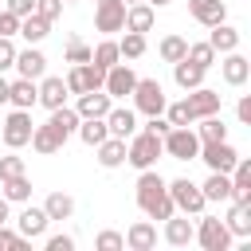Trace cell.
I'll return each mask as SVG.
<instances>
[{
	"instance_id": "6da1fadb",
	"label": "cell",
	"mask_w": 251,
	"mask_h": 251,
	"mask_svg": "<svg viewBox=\"0 0 251 251\" xmlns=\"http://www.w3.org/2000/svg\"><path fill=\"white\" fill-rule=\"evenodd\" d=\"M137 208L149 220H169L176 212L173 208V196H169V180H161V173L141 169V176H137Z\"/></svg>"
},
{
	"instance_id": "7a4b0ae2",
	"label": "cell",
	"mask_w": 251,
	"mask_h": 251,
	"mask_svg": "<svg viewBox=\"0 0 251 251\" xmlns=\"http://www.w3.org/2000/svg\"><path fill=\"white\" fill-rule=\"evenodd\" d=\"M161 153H165V149H161V137H157L153 129H141V133L133 129V133H129V145H126V161H129L137 173H141V169H153V161H157Z\"/></svg>"
},
{
	"instance_id": "3957f363",
	"label": "cell",
	"mask_w": 251,
	"mask_h": 251,
	"mask_svg": "<svg viewBox=\"0 0 251 251\" xmlns=\"http://www.w3.org/2000/svg\"><path fill=\"white\" fill-rule=\"evenodd\" d=\"M161 149H165L173 161H196L200 137H196V129H188V126H169V129L161 133Z\"/></svg>"
},
{
	"instance_id": "277c9868",
	"label": "cell",
	"mask_w": 251,
	"mask_h": 251,
	"mask_svg": "<svg viewBox=\"0 0 251 251\" xmlns=\"http://www.w3.org/2000/svg\"><path fill=\"white\" fill-rule=\"evenodd\" d=\"M133 106H137V114H145V118H157V114H165V86L157 82V78H137L133 82Z\"/></svg>"
},
{
	"instance_id": "5b68a950",
	"label": "cell",
	"mask_w": 251,
	"mask_h": 251,
	"mask_svg": "<svg viewBox=\"0 0 251 251\" xmlns=\"http://www.w3.org/2000/svg\"><path fill=\"white\" fill-rule=\"evenodd\" d=\"M169 196H173V208L176 212H184V216H200L204 212V192H200V184H192L188 176H176V180H169Z\"/></svg>"
},
{
	"instance_id": "8992f818",
	"label": "cell",
	"mask_w": 251,
	"mask_h": 251,
	"mask_svg": "<svg viewBox=\"0 0 251 251\" xmlns=\"http://www.w3.org/2000/svg\"><path fill=\"white\" fill-rule=\"evenodd\" d=\"M204 251H227L231 247V231H227V224L220 220V216H200V224H196V235H192Z\"/></svg>"
},
{
	"instance_id": "52a82bcc",
	"label": "cell",
	"mask_w": 251,
	"mask_h": 251,
	"mask_svg": "<svg viewBox=\"0 0 251 251\" xmlns=\"http://www.w3.org/2000/svg\"><path fill=\"white\" fill-rule=\"evenodd\" d=\"M31 110H12L8 118H0V133H4V145L8 149H24L31 141Z\"/></svg>"
},
{
	"instance_id": "ba28073f",
	"label": "cell",
	"mask_w": 251,
	"mask_h": 251,
	"mask_svg": "<svg viewBox=\"0 0 251 251\" xmlns=\"http://www.w3.org/2000/svg\"><path fill=\"white\" fill-rule=\"evenodd\" d=\"M196 161H204L208 173H231V165L239 161V153H235L227 141H204L200 153H196Z\"/></svg>"
},
{
	"instance_id": "9c48e42d",
	"label": "cell",
	"mask_w": 251,
	"mask_h": 251,
	"mask_svg": "<svg viewBox=\"0 0 251 251\" xmlns=\"http://www.w3.org/2000/svg\"><path fill=\"white\" fill-rule=\"evenodd\" d=\"M94 27L102 35H114L126 27V0H98L94 4Z\"/></svg>"
},
{
	"instance_id": "30bf717a",
	"label": "cell",
	"mask_w": 251,
	"mask_h": 251,
	"mask_svg": "<svg viewBox=\"0 0 251 251\" xmlns=\"http://www.w3.org/2000/svg\"><path fill=\"white\" fill-rule=\"evenodd\" d=\"M133 82H137L133 67H129V63H114V67L106 71V82H102V90H106L110 98H126V94H133Z\"/></svg>"
},
{
	"instance_id": "8fae6325",
	"label": "cell",
	"mask_w": 251,
	"mask_h": 251,
	"mask_svg": "<svg viewBox=\"0 0 251 251\" xmlns=\"http://www.w3.org/2000/svg\"><path fill=\"white\" fill-rule=\"evenodd\" d=\"M220 102H224V94H216V90H208V86H196V90H188V98H184L192 122H196V118H208V114H220Z\"/></svg>"
},
{
	"instance_id": "7c38bea8",
	"label": "cell",
	"mask_w": 251,
	"mask_h": 251,
	"mask_svg": "<svg viewBox=\"0 0 251 251\" xmlns=\"http://www.w3.org/2000/svg\"><path fill=\"white\" fill-rule=\"evenodd\" d=\"M227 176H231V200L235 204H251V161L239 157Z\"/></svg>"
},
{
	"instance_id": "4fadbf2b",
	"label": "cell",
	"mask_w": 251,
	"mask_h": 251,
	"mask_svg": "<svg viewBox=\"0 0 251 251\" xmlns=\"http://www.w3.org/2000/svg\"><path fill=\"white\" fill-rule=\"evenodd\" d=\"M188 12H192V20L204 24V27L227 20V4H224V0H188Z\"/></svg>"
},
{
	"instance_id": "5bb4252c",
	"label": "cell",
	"mask_w": 251,
	"mask_h": 251,
	"mask_svg": "<svg viewBox=\"0 0 251 251\" xmlns=\"http://www.w3.org/2000/svg\"><path fill=\"white\" fill-rule=\"evenodd\" d=\"M110 106H114V98L106 94V90H86V94H78V118H106L110 114Z\"/></svg>"
},
{
	"instance_id": "9a60e30c",
	"label": "cell",
	"mask_w": 251,
	"mask_h": 251,
	"mask_svg": "<svg viewBox=\"0 0 251 251\" xmlns=\"http://www.w3.org/2000/svg\"><path fill=\"white\" fill-rule=\"evenodd\" d=\"M47 224H51V220H47V212L27 204V208L20 212V220H16V231H20L24 239H39V235L47 231Z\"/></svg>"
},
{
	"instance_id": "2e32d148",
	"label": "cell",
	"mask_w": 251,
	"mask_h": 251,
	"mask_svg": "<svg viewBox=\"0 0 251 251\" xmlns=\"http://www.w3.org/2000/svg\"><path fill=\"white\" fill-rule=\"evenodd\" d=\"M153 20H157V12H153V4H145V0H137V4H126V27L122 31H149L153 27Z\"/></svg>"
},
{
	"instance_id": "e0dca14e",
	"label": "cell",
	"mask_w": 251,
	"mask_h": 251,
	"mask_svg": "<svg viewBox=\"0 0 251 251\" xmlns=\"http://www.w3.org/2000/svg\"><path fill=\"white\" fill-rule=\"evenodd\" d=\"M16 71H20V78H43V71H47V59H43V51H35V47H27V51H16V63H12Z\"/></svg>"
},
{
	"instance_id": "ac0fdd59",
	"label": "cell",
	"mask_w": 251,
	"mask_h": 251,
	"mask_svg": "<svg viewBox=\"0 0 251 251\" xmlns=\"http://www.w3.org/2000/svg\"><path fill=\"white\" fill-rule=\"evenodd\" d=\"M220 71H224V82H227V86H243V82L251 78V63H247V55H239V51H227V59L220 63Z\"/></svg>"
},
{
	"instance_id": "d6986e66",
	"label": "cell",
	"mask_w": 251,
	"mask_h": 251,
	"mask_svg": "<svg viewBox=\"0 0 251 251\" xmlns=\"http://www.w3.org/2000/svg\"><path fill=\"white\" fill-rule=\"evenodd\" d=\"M35 86H39V102H43L47 110H55V106H67V94H71V90H67V82H63V78H55V75H43Z\"/></svg>"
},
{
	"instance_id": "ffe728a7",
	"label": "cell",
	"mask_w": 251,
	"mask_h": 251,
	"mask_svg": "<svg viewBox=\"0 0 251 251\" xmlns=\"http://www.w3.org/2000/svg\"><path fill=\"white\" fill-rule=\"evenodd\" d=\"M8 102H12L16 110H31V106L39 102L35 78H16V82H8Z\"/></svg>"
},
{
	"instance_id": "44dd1931",
	"label": "cell",
	"mask_w": 251,
	"mask_h": 251,
	"mask_svg": "<svg viewBox=\"0 0 251 251\" xmlns=\"http://www.w3.org/2000/svg\"><path fill=\"white\" fill-rule=\"evenodd\" d=\"M106 129H110L114 137H129V133L137 129V114H133L129 106H110V114H106Z\"/></svg>"
},
{
	"instance_id": "7402d4cb",
	"label": "cell",
	"mask_w": 251,
	"mask_h": 251,
	"mask_svg": "<svg viewBox=\"0 0 251 251\" xmlns=\"http://www.w3.org/2000/svg\"><path fill=\"white\" fill-rule=\"evenodd\" d=\"M98 149V165L102 169H118V165H126V137H106V141H98L94 145Z\"/></svg>"
},
{
	"instance_id": "603a6c76",
	"label": "cell",
	"mask_w": 251,
	"mask_h": 251,
	"mask_svg": "<svg viewBox=\"0 0 251 251\" xmlns=\"http://www.w3.org/2000/svg\"><path fill=\"white\" fill-rule=\"evenodd\" d=\"M126 247L129 251H153L157 247V227L149 220H137L129 231H126Z\"/></svg>"
},
{
	"instance_id": "cb8c5ba5",
	"label": "cell",
	"mask_w": 251,
	"mask_h": 251,
	"mask_svg": "<svg viewBox=\"0 0 251 251\" xmlns=\"http://www.w3.org/2000/svg\"><path fill=\"white\" fill-rule=\"evenodd\" d=\"M173 78H176L180 90H196V86H204V67H196L192 59H176L173 63Z\"/></svg>"
},
{
	"instance_id": "d4e9b609",
	"label": "cell",
	"mask_w": 251,
	"mask_h": 251,
	"mask_svg": "<svg viewBox=\"0 0 251 251\" xmlns=\"http://www.w3.org/2000/svg\"><path fill=\"white\" fill-rule=\"evenodd\" d=\"M192 235H196L192 220H180L176 212L165 220V243H173V247H188V243H192Z\"/></svg>"
},
{
	"instance_id": "484cf974",
	"label": "cell",
	"mask_w": 251,
	"mask_h": 251,
	"mask_svg": "<svg viewBox=\"0 0 251 251\" xmlns=\"http://www.w3.org/2000/svg\"><path fill=\"white\" fill-rule=\"evenodd\" d=\"M212 51L216 55H227V51H239V31L231 24H212V35H208Z\"/></svg>"
},
{
	"instance_id": "4316f807",
	"label": "cell",
	"mask_w": 251,
	"mask_h": 251,
	"mask_svg": "<svg viewBox=\"0 0 251 251\" xmlns=\"http://www.w3.org/2000/svg\"><path fill=\"white\" fill-rule=\"evenodd\" d=\"M78 122H82V118H78V110H71V106H55V110H51V118H47V126H51L63 141L78 129Z\"/></svg>"
},
{
	"instance_id": "83f0119b",
	"label": "cell",
	"mask_w": 251,
	"mask_h": 251,
	"mask_svg": "<svg viewBox=\"0 0 251 251\" xmlns=\"http://www.w3.org/2000/svg\"><path fill=\"white\" fill-rule=\"evenodd\" d=\"M200 192H204V200H231V176L227 173H208V180L200 184Z\"/></svg>"
},
{
	"instance_id": "f1b7e54d",
	"label": "cell",
	"mask_w": 251,
	"mask_h": 251,
	"mask_svg": "<svg viewBox=\"0 0 251 251\" xmlns=\"http://www.w3.org/2000/svg\"><path fill=\"white\" fill-rule=\"evenodd\" d=\"M224 224H227V231H231V235L247 239V235H251V204H235V200H231V212H227V220H224Z\"/></svg>"
},
{
	"instance_id": "f546056e",
	"label": "cell",
	"mask_w": 251,
	"mask_h": 251,
	"mask_svg": "<svg viewBox=\"0 0 251 251\" xmlns=\"http://www.w3.org/2000/svg\"><path fill=\"white\" fill-rule=\"evenodd\" d=\"M196 122H200V126H196L200 145H204V141H227V126H224L220 114H208V118H196Z\"/></svg>"
},
{
	"instance_id": "4dcf8cb0",
	"label": "cell",
	"mask_w": 251,
	"mask_h": 251,
	"mask_svg": "<svg viewBox=\"0 0 251 251\" xmlns=\"http://www.w3.org/2000/svg\"><path fill=\"white\" fill-rule=\"evenodd\" d=\"M27 145H31L35 153H59V149H63V137H59V133H55L51 126H35V129H31V141H27Z\"/></svg>"
},
{
	"instance_id": "1f68e13d",
	"label": "cell",
	"mask_w": 251,
	"mask_h": 251,
	"mask_svg": "<svg viewBox=\"0 0 251 251\" xmlns=\"http://www.w3.org/2000/svg\"><path fill=\"white\" fill-rule=\"evenodd\" d=\"M47 31H51V20H43V16L31 12V16L20 20V31H16V35H24L27 43H39V39H47Z\"/></svg>"
},
{
	"instance_id": "d6a6232c",
	"label": "cell",
	"mask_w": 251,
	"mask_h": 251,
	"mask_svg": "<svg viewBox=\"0 0 251 251\" xmlns=\"http://www.w3.org/2000/svg\"><path fill=\"white\" fill-rule=\"evenodd\" d=\"M75 133H78V137H82L90 149H94L98 141H106V137H110V129H106V118H82Z\"/></svg>"
},
{
	"instance_id": "836d02e7",
	"label": "cell",
	"mask_w": 251,
	"mask_h": 251,
	"mask_svg": "<svg viewBox=\"0 0 251 251\" xmlns=\"http://www.w3.org/2000/svg\"><path fill=\"white\" fill-rule=\"evenodd\" d=\"M0 188H4V200H16V204H27V200H31V180H27V173L0 180Z\"/></svg>"
},
{
	"instance_id": "e575fe53",
	"label": "cell",
	"mask_w": 251,
	"mask_h": 251,
	"mask_svg": "<svg viewBox=\"0 0 251 251\" xmlns=\"http://www.w3.org/2000/svg\"><path fill=\"white\" fill-rule=\"evenodd\" d=\"M43 212H47V220H71L75 216V200L67 192H51L43 200Z\"/></svg>"
},
{
	"instance_id": "d590c367",
	"label": "cell",
	"mask_w": 251,
	"mask_h": 251,
	"mask_svg": "<svg viewBox=\"0 0 251 251\" xmlns=\"http://www.w3.org/2000/svg\"><path fill=\"white\" fill-rule=\"evenodd\" d=\"M90 63H94V67H102V71H110L114 63H122L118 43H114V39H102L98 47H90Z\"/></svg>"
},
{
	"instance_id": "8d00e7d4",
	"label": "cell",
	"mask_w": 251,
	"mask_h": 251,
	"mask_svg": "<svg viewBox=\"0 0 251 251\" xmlns=\"http://www.w3.org/2000/svg\"><path fill=\"white\" fill-rule=\"evenodd\" d=\"M118 51H122V59H141L145 55V35L141 31H126V39L118 43Z\"/></svg>"
},
{
	"instance_id": "74e56055",
	"label": "cell",
	"mask_w": 251,
	"mask_h": 251,
	"mask_svg": "<svg viewBox=\"0 0 251 251\" xmlns=\"http://www.w3.org/2000/svg\"><path fill=\"white\" fill-rule=\"evenodd\" d=\"M184 59H192L196 67H204V71H208V67L216 63V51H212V43L204 39V43H188V51H184Z\"/></svg>"
},
{
	"instance_id": "f35d334b",
	"label": "cell",
	"mask_w": 251,
	"mask_h": 251,
	"mask_svg": "<svg viewBox=\"0 0 251 251\" xmlns=\"http://www.w3.org/2000/svg\"><path fill=\"white\" fill-rule=\"evenodd\" d=\"M184 51H188V43H184L180 35H165V39H161V59H165V63L184 59Z\"/></svg>"
},
{
	"instance_id": "ab89813d",
	"label": "cell",
	"mask_w": 251,
	"mask_h": 251,
	"mask_svg": "<svg viewBox=\"0 0 251 251\" xmlns=\"http://www.w3.org/2000/svg\"><path fill=\"white\" fill-rule=\"evenodd\" d=\"M165 122H169V126H192V114H188L184 98L173 102V106H165Z\"/></svg>"
},
{
	"instance_id": "60d3db41",
	"label": "cell",
	"mask_w": 251,
	"mask_h": 251,
	"mask_svg": "<svg viewBox=\"0 0 251 251\" xmlns=\"http://www.w3.org/2000/svg\"><path fill=\"white\" fill-rule=\"evenodd\" d=\"M67 63H90V47H86L78 35L67 39Z\"/></svg>"
},
{
	"instance_id": "b9f144b4",
	"label": "cell",
	"mask_w": 251,
	"mask_h": 251,
	"mask_svg": "<svg viewBox=\"0 0 251 251\" xmlns=\"http://www.w3.org/2000/svg\"><path fill=\"white\" fill-rule=\"evenodd\" d=\"M94 247H98V251H122V247H126V235H122V231H98Z\"/></svg>"
},
{
	"instance_id": "7bdbcfd3",
	"label": "cell",
	"mask_w": 251,
	"mask_h": 251,
	"mask_svg": "<svg viewBox=\"0 0 251 251\" xmlns=\"http://www.w3.org/2000/svg\"><path fill=\"white\" fill-rule=\"evenodd\" d=\"M27 247V239L20 235V231H8L4 224H0V251H24Z\"/></svg>"
},
{
	"instance_id": "ee69618b",
	"label": "cell",
	"mask_w": 251,
	"mask_h": 251,
	"mask_svg": "<svg viewBox=\"0 0 251 251\" xmlns=\"http://www.w3.org/2000/svg\"><path fill=\"white\" fill-rule=\"evenodd\" d=\"M20 173H24V157H16V153L0 157V180H8V176H20Z\"/></svg>"
},
{
	"instance_id": "f6af8a7d",
	"label": "cell",
	"mask_w": 251,
	"mask_h": 251,
	"mask_svg": "<svg viewBox=\"0 0 251 251\" xmlns=\"http://www.w3.org/2000/svg\"><path fill=\"white\" fill-rule=\"evenodd\" d=\"M35 16H43V20H59L63 16V0H35Z\"/></svg>"
},
{
	"instance_id": "bcb514c9",
	"label": "cell",
	"mask_w": 251,
	"mask_h": 251,
	"mask_svg": "<svg viewBox=\"0 0 251 251\" xmlns=\"http://www.w3.org/2000/svg\"><path fill=\"white\" fill-rule=\"evenodd\" d=\"M16 31H20V16L4 8V12H0V35H8V39H12Z\"/></svg>"
},
{
	"instance_id": "7dc6e473",
	"label": "cell",
	"mask_w": 251,
	"mask_h": 251,
	"mask_svg": "<svg viewBox=\"0 0 251 251\" xmlns=\"http://www.w3.org/2000/svg\"><path fill=\"white\" fill-rule=\"evenodd\" d=\"M12 63H16V43L8 35H0V71H8Z\"/></svg>"
},
{
	"instance_id": "c3c4849f",
	"label": "cell",
	"mask_w": 251,
	"mask_h": 251,
	"mask_svg": "<svg viewBox=\"0 0 251 251\" xmlns=\"http://www.w3.org/2000/svg\"><path fill=\"white\" fill-rule=\"evenodd\" d=\"M47 251H75V239L71 235H51L47 239Z\"/></svg>"
},
{
	"instance_id": "681fc988",
	"label": "cell",
	"mask_w": 251,
	"mask_h": 251,
	"mask_svg": "<svg viewBox=\"0 0 251 251\" xmlns=\"http://www.w3.org/2000/svg\"><path fill=\"white\" fill-rule=\"evenodd\" d=\"M8 12H16V16L24 20V16H31V12H35V0H8Z\"/></svg>"
},
{
	"instance_id": "f907efd6",
	"label": "cell",
	"mask_w": 251,
	"mask_h": 251,
	"mask_svg": "<svg viewBox=\"0 0 251 251\" xmlns=\"http://www.w3.org/2000/svg\"><path fill=\"white\" fill-rule=\"evenodd\" d=\"M235 118H239L243 126H251V94H243V98H239V106H235Z\"/></svg>"
},
{
	"instance_id": "816d5d0a",
	"label": "cell",
	"mask_w": 251,
	"mask_h": 251,
	"mask_svg": "<svg viewBox=\"0 0 251 251\" xmlns=\"http://www.w3.org/2000/svg\"><path fill=\"white\" fill-rule=\"evenodd\" d=\"M145 129H153V133H157V137H161V133H165V129H169V122H165V118H161V114H157V118H149V126H145Z\"/></svg>"
},
{
	"instance_id": "f5cc1de1",
	"label": "cell",
	"mask_w": 251,
	"mask_h": 251,
	"mask_svg": "<svg viewBox=\"0 0 251 251\" xmlns=\"http://www.w3.org/2000/svg\"><path fill=\"white\" fill-rule=\"evenodd\" d=\"M4 102H8V78L0 75V106H4Z\"/></svg>"
},
{
	"instance_id": "db71d44e",
	"label": "cell",
	"mask_w": 251,
	"mask_h": 251,
	"mask_svg": "<svg viewBox=\"0 0 251 251\" xmlns=\"http://www.w3.org/2000/svg\"><path fill=\"white\" fill-rule=\"evenodd\" d=\"M0 224H8V200L0 196Z\"/></svg>"
},
{
	"instance_id": "11a10c76",
	"label": "cell",
	"mask_w": 251,
	"mask_h": 251,
	"mask_svg": "<svg viewBox=\"0 0 251 251\" xmlns=\"http://www.w3.org/2000/svg\"><path fill=\"white\" fill-rule=\"evenodd\" d=\"M145 4H153V8H165V4H173V0H145Z\"/></svg>"
},
{
	"instance_id": "9f6ffc18",
	"label": "cell",
	"mask_w": 251,
	"mask_h": 251,
	"mask_svg": "<svg viewBox=\"0 0 251 251\" xmlns=\"http://www.w3.org/2000/svg\"><path fill=\"white\" fill-rule=\"evenodd\" d=\"M126 4H137V0H126Z\"/></svg>"
},
{
	"instance_id": "6f0895ef",
	"label": "cell",
	"mask_w": 251,
	"mask_h": 251,
	"mask_svg": "<svg viewBox=\"0 0 251 251\" xmlns=\"http://www.w3.org/2000/svg\"><path fill=\"white\" fill-rule=\"evenodd\" d=\"M63 4H75V0H63Z\"/></svg>"
},
{
	"instance_id": "680465c9",
	"label": "cell",
	"mask_w": 251,
	"mask_h": 251,
	"mask_svg": "<svg viewBox=\"0 0 251 251\" xmlns=\"http://www.w3.org/2000/svg\"><path fill=\"white\" fill-rule=\"evenodd\" d=\"M94 4H98V0H94Z\"/></svg>"
}]
</instances>
